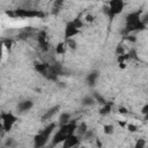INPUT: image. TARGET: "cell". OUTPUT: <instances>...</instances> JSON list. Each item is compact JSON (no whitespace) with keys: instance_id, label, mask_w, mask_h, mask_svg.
<instances>
[{"instance_id":"cell-20","label":"cell","mask_w":148,"mask_h":148,"mask_svg":"<svg viewBox=\"0 0 148 148\" xmlns=\"http://www.w3.org/2000/svg\"><path fill=\"white\" fill-rule=\"evenodd\" d=\"M103 131H104V133L108 134V135L113 134V133H114V126L111 125V124H106V125L103 126Z\"/></svg>"},{"instance_id":"cell-18","label":"cell","mask_w":148,"mask_h":148,"mask_svg":"<svg viewBox=\"0 0 148 148\" xmlns=\"http://www.w3.org/2000/svg\"><path fill=\"white\" fill-rule=\"evenodd\" d=\"M92 97L95 98L96 103H99L101 105H104V104L108 102V101H106V99H105V98H104L99 92H97V91H94V92H92Z\"/></svg>"},{"instance_id":"cell-11","label":"cell","mask_w":148,"mask_h":148,"mask_svg":"<svg viewBox=\"0 0 148 148\" xmlns=\"http://www.w3.org/2000/svg\"><path fill=\"white\" fill-rule=\"evenodd\" d=\"M98 77H99V72L98 71H91V72H89L87 74V76H86V83H87V86L88 87H94L96 84Z\"/></svg>"},{"instance_id":"cell-24","label":"cell","mask_w":148,"mask_h":148,"mask_svg":"<svg viewBox=\"0 0 148 148\" xmlns=\"http://www.w3.org/2000/svg\"><path fill=\"white\" fill-rule=\"evenodd\" d=\"M61 6H62V1H56L53 6V14H58Z\"/></svg>"},{"instance_id":"cell-27","label":"cell","mask_w":148,"mask_h":148,"mask_svg":"<svg viewBox=\"0 0 148 148\" xmlns=\"http://www.w3.org/2000/svg\"><path fill=\"white\" fill-rule=\"evenodd\" d=\"M141 22L147 27V24H148V12L142 13V15H141Z\"/></svg>"},{"instance_id":"cell-23","label":"cell","mask_w":148,"mask_h":148,"mask_svg":"<svg viewBox=\"0 0 148 148\" xmlns=\"http://www.w3.org/2000/svg\"><path fill=\"white\" fill-rule=\"evenodd\" d=\"M95 136V133L91 131V130H88L84 134H83V136H82V140H90V139H92Z\"/></svg>"},{"instance_id":"cell-25","label":"cell","mask_w":148,"mask_h":148,"mask_svg":"<svg viewBox=\"0 0 148 148\" xmlns=\"http://www.w3.org/2000/svg\"><path fill=\"white\" fill-rule=\"evenodd\" d=\"M14 145H15V141L13 140V138H8L5 142V148H14Z\"/></svg>"},{"instance_id":"cell-3","label":"cell","mask_w":148,"mask_h":148,"mask_svg":"<svg viewBox=\"0 0 148 148\" xmlns=\"http://www.w3.org/2000/svg\"><path fill=\"white\" fill-rule=\"evenodd\" d=\"M56 127H57L56 123H50L42 131H39L34 136V148H44L47 145L51 135L53 134V131L56 130Z\"/></svg>"},{"instance_id":"cell-17","label":"cell","mask_w":148,"mask_h":148,"mask_svg":"<svg viewBox=\"0 0 148 148\" xmlns=\"http://www.w3.org/2000/svg\"><path fill=\"white\" fill-rule=\"evenodd\" d=\"M89 128H88V126H87V124L86 123H81L80 125H77V128H76V134L79 135V136H83V134L88 131Z\"/></svg>"},{"instance_id":"cell-8","label":"cell","mask_w":148,"mask_h":148,"mask_svg":"<svg viewBox=\"0 0 148 148\" xmlns=\"http://www.w3.org/2000/svg\"><path fill=\"white\" fill-rule=\"evenodd\" d=\"M81 136H79L77 134H73L71 136H68L64 142H62V147L61 148H76L80 142H81Z\"/></svg>"},{"instance_id":"cell-13","label":"cell","mask_w":148,"mask_h":148,"mask_svg":"<svg viewBox=\"0 0 148 148\" xmlns=\"http://www.w3.org/2000/svg\"><path fill=\"white\" fill-rule=\"evenodd\" d=\"M49 67H50V65L46 64V62H39V61H36V62L34 64V68H35V71L38 72V73H40L43 76H44V75L46 74V72L49 71Z\"/></svg>"},{"instance_id":"cell-16","label":"cell","mask_w":148,"mask_h":148,"mask_svg":"<svg viewBox=\"0 0 148 148\" xmlns=\"http://www.w3.org/2000/svg\"><path fill=\"white\" fill-rule=\"evenodd\" d=\"M96 103L95 98L92 97V95H88V96H84L82 99H81V104L83 106H91Z\"/></svg>"},{"instance_id":"cell-21","label":"cell","mask_w":148,"mask_h":148,"mask_svg":"<svg viewBox=\"0 0 148 148\" xmlns=\"http://www.w3.org/2000/svg\"><path fill=\"white\" fill-rule=\"evenodd\" d=\"M146 145H147L146 140L141 138V139H138L136 140V142H135V145H134L133 148H146Z\"/></svg>"},{"instance_id":"cell-22","label":"cell","mask_w":148,"mask_h":148,"mask_svg":"<svg viewBox=\"0 0 148 148\" xmlns=\"http://www.w3.org/2000/svg\"><path fill=\"white\" fill-rule=\"evenodd\" d=\"M141 113L143 114V120L148 121V103H146V104L141 108Z\"/></svg>"},{"instance_id":"cell-19","label":"cell","mask_w":148,"mask_h":148,"mask_svg":"<svg viewBox=\"0 0 148 148\" xmlns=\"http://www.w3.org/2000/svg\"><path fill=\"white\" fill-rule=\"evenodd\" d=\"M65 52H66V43L61 42V43H59V44L56 46V53H58V54H64Z\"/></svg>"},{"instance_id":"cell-15","label":"cell","mask_w":148,"mask_h":148,"mask_svg":"<svg viewBox=\"0 0 148 148\" xmlns=\"http://www.w3.org/2000/svg\"><path fill=\"white\" fill-rule=\"evenodd\" d=\"M112 106H113V103L112 102H106L104 105H101V108L98 110V113L101 116H106V114H109L111 112Z\"/></svg>"},{"instance_id":"cell-10","label":"cell","mask_w":148,"mask_h":148,"mask_svg":"<svg viewBox=\"0 0 148 148\" xmlns=\"http://www.w3.org/2000/svg\"><path fill=\"white\" fill-rule=\"evenodd\" d=\"M32 106H34V102L31 99H23L18 102V104L16 105V110L18 113H24V112L30 111Z\"/></svg>"},{"instance_id":"cell-26","label":"cell","mask_w":148,"mask_h":148,"mask_svg":"<svg viewBox=\"0 0 148 148\" xmlns=\"http://www.w3.org/2000/svg\"><path fill=\"white\" fill-rule=\"evenodd\" d=\"M66 45H68L69 46V49H72V50H75L76 49V42L72 38V39H68V40H66Z\"/></svg>"},{"instance_id":"cell-5","label":"cell","mask_w":148,"mask_h":148,"mask_svg":"<svg viewBox=\"0 0 148 148\" xmlns=\"http://www.w3.org/2000/svg\"><path fill=\"white\" fill-rule=\"evenodd\" d=\"M82 27H83V21L80 17H75V18L68 21L65 25V32H64L65 40L72 39L74 36H76L80 32V29Z\"/></svg>"},{"instance_id":"cell-7","label":"cell","mask_w":148,"mask_h":148,"mask_svg":"<svg viewBox=\"0 0 148 148\" xmlns=\"http://www.w3.org/2000/svg\"><path fill=\"white\" fill-rule=\"evenodd\" d=\"M0 117H1V121H2V130H3V132L12 131L13 126L17 121V117L13 112H10V111L9 112H1Z\"/></svg>"},{"instance_id":"cell-14","label":"cell","mask_w":148,"mask_h":148,"mask_svg":"<svg viewBox=\"0 0 148 148\" xmlns=\"http://www.w3.org/2000/svg\"><path fill=\"white\" fill-rule=\"evenodd\" d=\"M71 117H72V114H71L69 112H62V113L59 116V119H58V125H59V127H60V126H64V125H66V124H68L69 121H72V120H71Z\"/></svg>"},{"instance_id":"cell-12","label":"cell","mask_w":148,"mask_h":148,"mask_svg":"<svg viewBox=\"0 0 148 148\" xmlns=\"http://www.w3.org/2000/svg\"><path fill=\"white\" fill-rule=\"evenodd\" d=\"M59 110H60V105H59V104L51 106L50 109H47V110L44 112V114L42 116V120L45 121V120H49V119L53 118V117L59 112Z\"/></svg>"},{"instance_id":"cell-6","label":"cell","mask_w":148,"mask_h":148,"mask_svg":"<svg viewBox=\"0 0 148 148\" xmlns=\"http://www.w3.org/2000/svg\"><path fill=\"white\" fill-rule=\"evenodd\" d=\"M124 7H125V2L123 0H112L108 3V6L104 7V13L110 20H112L114 16H117L123 12Z\"/></svg>"},{"instance_id":"cell-4","label":"cell","mask_w":148,"mask_h":148,"mask_svg":"<svg viewBox=\"0 0 148 148\" xmlns=\"http://www.w3.org/2000/svg\"><path fill=\"white\" fill-rule=\"evenodd\" d=\"M7 15L13 17H21V18H42L44 17V12L39 9H32V8H17L10 12H7Z\"/></svg>"},{"instance_id":"cell-2","label":"cell","mask_w":148,"mask_h":148,"mask_svg":"<svg viewBox=\"0 0 148 148\" xmlns=\"http://www.w3.org/2000/svg\"><path fill=\"white\" fill-rule=\"evenodd\" d=\"M76 128H77V121L76 120H72L68 124L60 126L59 130L53 134L52 140H51V147L53 148L54 146H58L60 143H62L68 136L76 134Z\"/></svg>"},{"instance_id":"cell-28","label":"cell","mask_w":148,"mask_h":148,"mask_svg":"<svg viewBox=\"0 0 148 148\" xmlns=\"http://www.w3.org/2000/svg\"><path fill=\"white\" fill-rule=\"evenodd\" d=\"M135 130H136V127H135L134 125L128 124V131H131V132H135Z\"/></svg>"},{"instance_id":"cell-9","label":"cell","mask_w":148,"mask_h":148,"mask_svg":"<svg viewBox=\"0 0 148 148\" xmlns=\"http://www.w3.org/2000/svg\"><path fill=\"white\" fill-rule=\"evenodd\" d=\"M46 37H47V36H46V31H44V30H42V31H39V32L37 34V43H38L39 47H40L43 51H47V50H49V46H50V44H49Z\"/></svg>"},{"instance_id":"cell-1","label":"cell","mask_w":148,"mask_h":148,"mask_svg":"<svg viewBox=\"0 0 148 148\" xmlns=\"http://www.w3.org/2000/svg\"><path fill=\"white\" fill-rule=\"evenodd\" d=\"M142 10L138 9L134 12L128 13L125 16V29L123 31V34L128 35L131 32L134 31H142L146 29V25L141 22V15H142Z\"/></svg>"},{"instance_id":"cell-29","label":"cell","mask_w":148,"mask_h":148,"mask_svg":"<svg viewBox=\"0 0 148 148\" xmlns=\"http://www.w3.org/2000/svg\"><path fill=\"white\" fill-rule=\"evenodd\" d=\"M119 112H120V113H126V109L120 108V109H119Z\"/></svg>"}]
</instances>
